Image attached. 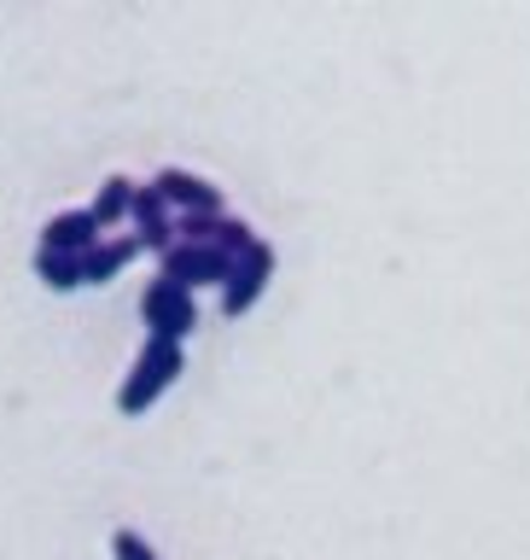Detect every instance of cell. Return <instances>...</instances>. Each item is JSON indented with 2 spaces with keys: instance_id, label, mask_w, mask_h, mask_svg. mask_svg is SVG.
<instances>
[{
  "instance_id": "obj_1",
  "label": "cell",
  "mask_w": 530,
  "mask_h": 560,
  "mask_svg": "<svg viewBox=\"0 0 530 560\" xmlns=\"http://www.w3.org/2000/svg\"><path fill=\"white\" fill-rule=\"evenodd\" d=\"M181 368H187L181 345L146 339V345H140V357H134V368H129V380L117 385V409H122V415H146L152 402L164 397L175 380H181Z\"/></svg>"
},
{
  "instance_id": "obj_2",
  "label": "cell",
  "mask_w": 530,
  "mask_h": 560,
  "mask_svg": "<svg viewBox=\"0 0 530 560\" xmlns=\"http://www.w3.org/2000/svg\"><path fill=\"white\" fill-rule=\"evenodd\" d=\"M140 315H146L152 339H169V345H181L187 332L199 327V304H192V292L175 287V280H164V275L140 292Z\"/></svg>"
},
{
  "instance_id": "obj_3",
  "label": "cell",
  "mask_w": 530,
  "mask_h": 560,
  "mask_svg": "<svg viewBox=\"0 0 530 560\" xmlns=\"http://www.w3.org/2000/svg\"><path fill=\"white\" fill-rule=\"evenodd\" d=\"M239 269V257H227L216 252V245H175V252L157 257V275L175 280V287H187V292H199V287H227Z\"/></svg>"
},
{
  "instance_id": "obj_4",
  "label": "cell",
  "mask_w": 530,
  "mask_h": 560,
  "mask_svg": "<svg viewBox=\"0 0 530 560\" xmlns=\"http://www.w3.org/2000/svg\"><path fill=\"white\" fill-rule=\"evenodd\" d=\"M269 275H274V245H269V240H257L251 252L239 257L234 280L222 287V315H245V310H251L257 298L269 292Z\"/></svg>"
},
{
  "instance_id": "obj_5",
  "label": "cell",
  "mask_w": 530,
  "mask_h": 560,
  "mask_svg": "<svg viewBox=\"0 0 530 560\" xmlns=\"http://www.w3.org/2000/svg\"><path fill=\"white\" fill-rule=\"evenodd\" d=\"M152 187L164 192V205L175 210V217H199V210H222V187L204 182V175L192 170H157Z\"/></svg>"
},
{
  "instance_id": "obj_6",
  "label": "cell",
  "mask_w": 530,
  "mask_h": 560,
  "mask_svg": "<svg viewBox=\"0 0 530 560\" xmlns=\"http://www.w3.org/2000/svg\"><path fill=\"white\" fill-rule=\"evenodd\" d=\"M129 222L140 228V252H175V217H169V205H164V192H157L152 182L146 187H134V210H129Z\"/></svg>"
},
{
  "instance_id": "obj_7",
  "label": "cell",
  "mask_w": 530,
  "mask_h": 560,
  "mask_svg": "<svg viewBox=\"0 0 530 560\" xmlns=\"http://www.w3.org/2000/svg\"><path fill=\"white\" fill-rule=\"evenodd\" d=\"M105 228L94 222V210H59L47 228H42V252H64V257H87L99 245Z\"/></svg>"
},
{
  "instance_id": "obj_8",
  "label": "cell",
  "mask_w": 530,
  "mask_h": 560,
  "mask_svg": "<svg viewBox=\"0 0 530 560\" xmlns=\"http://www.w3.org/2000/svg\"><path fill=\"white\" fill-rule=\"evenodd\" d=\"M140 257V234H117V240H99L94 252L82 257V287H105V280H117L129 262Z\"/></svg>"
},
{
  "instance_id": "obj_9",
  "label": "cell",
  "mask_w": 530,
  "mask_h": 560,
  "mask_svg": "<svg viewBox=\"0 0 530 560\" xmlns=\"http://www.w3.org/2000/svg\"><path fill=\"white\" fill-rule=\"evenodd\" d=\"M94 222L99 228H117V222H129V210H134V182L129 175H105L99 182V192H94Z\"/></svg>"
},
{
  "instance_id": "obj_10",
  "label": "cell",
  "mask_w": 530,
  "mask_h": 560,
  "mask_svg": "<svg viewBox=\"0 0 530 560\" xmlns=\"http://www.w3.org/2000/svg\"><path fill=\"white\" fill-rule=\"evenodd\" d=\"M35 280L52 292H76L82 287V257H64V252H35Z\"/></svg>"
},
{
  "instance_id": "obj_11",
  "label": "cell",
  "mask_w": 530,
  "mask_h": 560,
  "mask_svg": "<svg viewBox=\"0 0 530 560\" xmlns=\"http://www.w3.org/2000/svg\"><path fill=\"white\" fill-rule=\"evenodd\" d=\"M111 555L117 560H157V549L140 532H129V525H117V532H111Z\"/></svg>"
}]
</instances>
